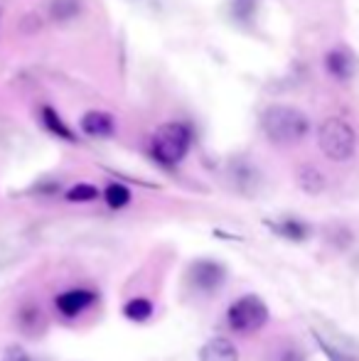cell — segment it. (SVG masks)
<instances>
[{
  "label": "cell",
  "mask_w": 359,
  "mask_h": 361,
  "mask_svg": "<svg viewBox=\"0 0 359 361\" xmlns=\"http://www.w3.org/2000/svg\"><path fill=\"white\" fill-rule=\"evenodd\" d=\"M15 324H18V329L25 337L35 339L47 329V317H44L42 307L37 302H25L15 312Z\"/></svg>",
  "instance_id": "7"
},
{
  "label": "cell",
  "mask_w": 359,
  "mask_h": 361,
  "mask_svg": "<svg viewBox=\"0 0 359 361\" xmlns=\"http://www.w3.org/2000/svg\"><path fill=\"white\" fill-rule=\"evenodd\" d=\"M94 302H96V293L94 290H87V288L67 290V293L54 298V305H57V310L64 314V317H79V314L87 312Z\"/></svg>",
  "instance_id": "6"
},
{
  "label": "cell",
  "mask_w": 359,
  "mask_h": 361,
  "mask_svg": "<svg viewBox=\"0 0 359 361\" xmlns=\"http://www.w3.org/2000/svg\"><path fill=\"white\" fill-rule=\"evenodd\" d=\"M317 145L332 162H347L357 152V133L347 121L327 118L317 130Z\"/></svg>",
  "instance_id": "3"
},
{
  "label": "cell",
  "mask_w": 359,
  "mask_h": 361,
  "mask_svg": "<svg viewBox=\"0 0 359 361\" xmlns=\"http://www.w3.org/2000/svg\"><path fill=\"white\" fill-rule=\"evenodd\" d=\"M266 226L271 228L273 233H278V236L288 238V241H305L308 236H310V226L303 221H298V219H281V221H266Z\"/></svg>",
  "instance_id": "12"
},
{
  "label": "cell",
  "mask_w": 359,
  "mask_h": 361,
  "mask_svg": "<svg viewBox=\"0 0 359 361\" xmlns=\"http://www.w3.org/2000/svg\"><path fill=\"white\" fill-rule=\"evenodd\" d=\"M3 361H32V357H30L28 349L20 347V344H10L3 352Z\"/></svg>",
  "instance_id": "22"
},
{
  "label": "cell",
  "mask_w": 359,
  "mask_h": 361,
  "mask_svg": "<svg viewBox=\"0 0 359 361\" xmlns=\"http://www.w3.org/2000/svg\"><path fill=\"white\" fill-rule=\"evenodd\" d=\"M190 145H192V130L185 123H180V121L160 126L153 135V143H150L153 157L163 167L180 165L187 157V152H190Z\"/></svg>",
  "instance_id": "2"
},
{
  "label": "cell",
  "mask_w": 359,
  "mask_h": 361,
  "mask_svg": "<svg viewBox=\"0 0 359 361\" xmlns=\"http://www.w3.org/2000/svg\"><path fill=\"white\" fill-rule=\"evenodd\" d=\"M23 253L18 241H0V271L10 266L13 261H18V256Z\"/></svg>",
  "instance_id": "20"
},
{
  "label": "cell",
  "mask_w": 359,
  "mask_h": 361,
  "mask_svg": "<svg viewBox=\"0 0 359 361\" xmlns=\"http://www.w3.org/2000/svg\"><path fill=\"white\" fill-rule=\"evenodd\" d=\"M200 361H239V349L231 339L212 337L202 344Z\"/></svg>",
  "instance_id": "10"
},
{
  "label": "cell",
  "mask_w": 359,
  "mask_h": 361,
  "mask_svg": "<svg viewBox=\"0 0 359 361\" xmlns=\"http://www.w3.org/2000/svg\"><path fill=\"white\" fill-rule=\"evenodd\" d=\"M231 182L244 195H256L261 185V175L256 167L246 165V162H236V165H231Z\"/></svg>",
  "instance_id": "11"
},
{
  "label": "cell",
  "mask_w": 359,
  "mask_h": 361,
  "mask_svg": "<svg viewBox=\"0 0 359 361\" xmlns=\"http://www.w3.org/2000/svg\"><path fill=\"white\" fill-rule=\"evenodd\" d=\"M155 307L148 298H133L123 305V314L130 319V322H148L153 317Z\"/></svg>",
  "instance_id": "15"
},
{
  "label": "cell",
  "mask_w": 359,
  "mask_h": 361,
  "mask_svg": "<svg viewBox=\"0 0 359 361\" xmlns=\"http://www.w3.org/2000/svg\"><path fill=\"white\" fill-rule=\"evenodd\" d=\"M42 123H44V128H47L52 135H57V138L67 140V143H77V138H74L72 128H69V126L62 121V116H59L54 109H49V106H42Z\"/></svg>",
  "instance_id": "14"
},
{
  "label": "cell",
  "mask_w": 359,
  "mask_h": 361,
  "mask_svg": "<svg viewBox=\"0 0 359 361\" xmlns=\"http://www.w3.org/2000/svg\"><path fill=\"white\" fill-rule=\"evenodd\" d=\"M325 69L332 79L350 81L352 76L357 74V59L350 49H342V47L330 49V52L325 54Z\"/></svg>",
  "instance_id": "8"
},
{
  "label": "cell",
  "mask_w": 359,
  "mask_h": 361,
  "mask_svg": "<svg viewBox=\"0 0 359 361\" xmlns=\"http://www.w3.org/2000/svg\"><path fill=\"white\" fill-rule=\"evenodd\" d=\"M271 361H305V354H303L296 344H281Z\"/></svg>",
  "instance_id": "21"
},
{
  "label": "cell",
  "mask_w": 359,
  "mask_h": 361,
  "mask_svg": "<svg viewBox=\"0 0 359 361\" xmlns=\"http://www.w3.org/2000/svg\"><path fill=\"white\" fill-rule=\"evenodd\" d=\"M79 126L89 138H114L116 135V118L106 111H89L82 116Z\"/></svg>",
  "instance_id": "9"
},
{
  "label": "cell",
  "mask_w": 359,
  "mask_h": 361,
  "mask_svg": "<svg viewBox=\"0 0 359 361\" xmlns=\"http://www.w3.org/2000/svg\"><path fill=\"white\" fill-rule=\"evenodd\" d=\"M67 200L74 202V204H87V202L99 200V187L89 185V182H79L67 192Z\"/></svg>",
  "instance_id": "19"
},
{
  "label": "cell",
  "mask_w": 359,
  "mask_h": 361,
  "mask_svg": "<svg viewBox=\"0 0 359 361\" xmlns=\"http://www.w3.org/2000/svg\"><path fill=\"white\" fill-rule=\"evenodd\" d=\"M296 180H298V187H300L305 195H320V192H325V185H327L325 175H322V172L317 170L315 165L298 167Z\"/></svg>",
  "instance_id": "13"
},
{
  "label": "cell",
  "mask_w": 359,
  "mask_h": 361,
  "mask_svg": "<svg viewBox=\"0 0 359 361\" xmlns=\"http://www.w3.org/2000/svg\"><path fill=\"white\" fill-rule=\"evenodd\" d=\"M312 337H315L317 347H320L322 352L327 354V359H330V361H357V357L350 352V349H347V347H340V344L332 342V339H327L325 334H320L317 329L312 332Z\"/></svg>",
  "instance_id": "16"
},
{
  "label": "cell",
  "mask_w": 359,
  "mask_h": 361,
  "mask_svg": "<svg viewBox=\"0 0 359 361\" xmlns=\"http://www.w3.org/2000/svg\"><path fill=\"white\" fill-rule=\"evenodd\" d=\"M82 13V0H52L49 3V15L57 23H69Z\"/></svg>",
  "instance_id": "17"
},
{
  "label": "cell",
  "mask_w": 359,
  "mask_h": 361,
  "mask_svg": "<svg viewBox=\"0 0 359 361\" xmlns=\"http://www.w3.org/2000/svg\"><path fill=\"white\" fill-rule=\"evenodd\" d=\"M261 128H264L266 138L276 145H296L310 130V121L296 106H269L261 116Z\"/></svg>",
  "instance_id": "1"
},
{
  "label": "cell",
  "mask_w": 359,
  "mask_h": 361,
  "mask_svg": "<svg viewBox=\"0 0 359 361\" xmlns=\"http://www.w3.org/2000/svg\"><path fill=\"white\" fill-rule=\"evenodd\" d=\"M226 322H229V327L234 332L241 334L259 332L269 322V307H266V302L259 295H241L226 310Z\"/></svg>",
  "instance_id": "4"
},
{
  "label": "cell",
  "mask_w": 359,
  "mask_h": 361,
  "mask_svg": "<svg viewBox=\"0 0 359 361\" xmlns=\"http://www.w3.org/2000/svg\"><path fill=\"white\" fill-rule=\"evenodd\" d=\"M187 281H190V288L197 290L202 295H214L224 288L226 283V268L224 263L212 261V258H200L190 266L187 271Z\"/></svg>",
  "instance_id": "5"
},
{
  "label": "cell",
  "mask_w": 359,
  "mask_h": 361,
  "mask_svg": "<svg viewBox=\"0 0 359 361\" xmlns=\"http://www.w3.org/2000/svg\"><path fill=\"white\" fill-rule=\"evenodd\" d=\"M104 200L111 209H123V207L130 204V190L121 182H111L104 190Z\"/></svg>",
  "instance_id": "18"
}]
</instances>
